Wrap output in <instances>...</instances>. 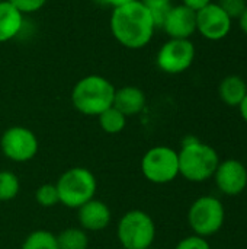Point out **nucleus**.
<instances>
[{"label":"nucleus","mask_w":247,"mask_h":249,"mask_svg":"<svg viewBox=\"0 0 247 249\" xmlns=\"http://www.w3.org/2000/svg\"><path fill=\"white\" fill-rule=\"evenodd\" d=\"M154 22L150 10L135 0L130 4L114 9L111 16V31L114 38L130 50L146 47L154 35Z\"/></svg>","instance_id":"nucleus-1"},{"label":"nucleus","mask_w":247,"mask_h":249,"mask_svg":"<svg viewBox=\"0 0 247 249\" xmlns=\"http://www.w3.org/2000/svg\"><path fill=\"white\" fill-rule=\"evenodd\" d=\"M179 156V175L189 182H205L214 177L220 156L217 150L202 143L195 136H186L182 140V147L178 152Z\"/></svg>","instance_id":"nucleus-2"},{"label":"nucleus","mask_w":247,"mask_h":249,"mask_svg":"<svg viewBox=\"0 0 247 249\" xmlns=\"http://www.w3.org/2000/svg\"><path fill=\"white\" fill-rule=\"evenodd\" d=\"M115 90V86L106 77L90 74L74 85L71 102L80 114L98 117L114 105Z\"/></svg>","instance_id":"nucleus-3"},{"label":"nucleus","mask_w":247,"mask_h":249,"mask_svg":"<svg viewBox=\"0 0 247 249\" xmlns=\"http://www.w3.org/2000/svg\"><path fill=\"white\" fill-rule=\"evenodd\" d=\"M60 203L68 209H79L95 198L98 182L92 171L87 168H70L55 184Z\"/></svg>","instance_id":"nucleus-4"},{"label":"nucleus","mask_w":247,"mask_h":249,"mask_svg":"<svg viewBox=\"0 0 247 249\" xmlns=\"http://www.w3.org/2000/svg\"><path fill=\"white\" fill-rule=\"evenodd\" d=\"M116 236L122 249L151 248L156 239L154 220L143 210H130L119 219Z\"/></svg>","instance_id":"nucleus-5"},{"label":"nucleus","mask_w":247,"mask_h":249,"mask_svg":"<svg viewBox=\"0 0 247 249\" xmlns=\"http://www.w3.org/2000/svg\"><path fill=\"white\" fill-rule=\"evenodd\" d=\"M226 222V209L214 196L197 198L188 212V223L194 235L208 238L218 233Z\"/></svg>","instance_id":"nucleus-6"},{"label":"nucleus","mask_w":247,"mask_h":249,"mask_svg":"<svg viewBox=\"0 0 247 249\" xmlns=\"http://www.w3.org/2000/svg\"><path fill=\"white\" fill-rule=\"evenodd\" d=\"M141 172L153 184H169L179 177L178 152L169 146H156L146 152L141 159Z\"/></svg>","instance_id":"nucleus-7"},{"label":"nucleus","mask_w":247,"mask_h":249,"mask_svg":"<svg viewBox=\"0 0 247 249\" xmlns=\"http://www.w3.org/2000/svg\"><path fill=\"white\" fill-rule=\"evenodd\" d=\"M195 60V45L191 39L166 41L156 57L157 67L167 74H181L186 71Z\"/></svg>","instance_id":"nucleus-8"},{"label":"nucleus","mask_w":247,"mask_h":249,"mask_svg":"<svg viewBox=\"0 0 247 249\" xmlns=\"http://www.w3.org/2000/svg\"><path fill=\"white\" fill-rule=\"evenodd\" d=\"M38 139L26 127L15 125L7 128L0 139L3 155L13 162L23 163L33 159L38 153Z\"/></svg>","instance_id":"nucleus-9"},{"label":"nucleus","mask_w":247,"mask_h":249,"mask_svg":"<svg viewBox=\"0 0 247 249\" xmlns=\"http://www.w3.org/2000/svg\"><path fill=\"white\" fill-rule=\"evenodd\" d=\"M233 19L217 4L210 3L197 12V31L208 41H221L231 31Z\"/></svg>","instance_id":"nucleus-10"},{"label":"nucleus","mask_w":247,"mask_h":249,"mask_svg":"<svg viewBox=\"0 0 247 249\" xmlns=\"http://www.w3.org/2000/svg\"><path fill=\"white\" fill-rule=\"evenodd\" d=\"M213 178L220 193L229 197H236L246 190L247 168L237 159H227L220 162Z\"/></svg>","instance_id":"nucleus-11"},{"label":"nucleus","mask_w":247,"mask_h":249,"mask_svg":"<svg viewBox=\"0 0 247 249\" xmlns=\"http://www.w3.org/2000/svg\"><path fill=\"white\" fill-rule=\"evenodd\" d=\"M169 38L189 39L197 32V12L183 4L172 6L162 26Z\"/></svg>","instance_id":"nucleus-12"},{"label":"nucleus","mask_w":247,"mask_h":249,"mask_svg":"<svg viewBox=\"0 0 247 249\" xmlns=\"http://www.w3.org/2000/svg\"><path fill=\"white\" fill-rule=\"evenodd\" d=\"M112 214L109 207L96 198H92L86 204L77 209V220L83 231L100 232L111 223Z\"/></svg>","instance_id":"nucleus-13"},{"label":"nucleus","mask_w":247,"mask_h":249,"mask_svg":"<svg viewBox=\"0 0 247 249\" xmlns=\"http://www.w3.org/2000/svg\"><path fill=\"white\" fill-rule=\"evenodd\" d=\"M125 117L140 114L146 107V95L137 86H124L115 90L114 105Z\"/></svg>","instance_id":"nucleus-14"},{"label":"nucleus","mask_w":247,"mask_h":249,"mask_svg":"<svg viewBox=\"0 0 247 249\" xmlns=\"http://www.w3.org/2000/svg\"><path fill=\"white\" fill-rule=\"evenodd\" d=\"M23 25V15L7 0L0 1V42L13 39Z\"/></svg>","instance_id":"nucleus-15"},{"label":"nucleus","mask_w":247,"mask_h":249,"mask_svg":"<svg viewBox=\"0 0 247 249\" xmlns=\"http://www.w3.org/2000/svg\"><path fill=\"white\" fill-rule=\"evenodd\" d=\"M247 95V83L237 74L226 76L218 85V96L229 107H239Z\"/></svg>","instance_id":"nucleus-16"},{"label":"nucleus","mask_w":247,"mask_h":249,"mask_svg":"<svg viewBox=\"0 0 247 249\" xmlns=\"http://www.w3.org/2000/svg\"><path fill=\"white\" fill-rule=\"evenodd\" d=\"M55 236L58 249H87L89 247L87 233L82 228H68Z\"/></svg>","instance_id":"nucleus-17"},{"label":"nucleus","mask_w":247,"mask_h":249,"mask_svg":"<svg viewBox=\"0 0 247 249\" xmlns=\"http://www.w3.org/2000/svg\"><path fill=\"white\" fill-rule=\"evenodd\" d=\"M98 118H99L100 128L108 134H118L127 125V117L115 107L108 108L100 115H98Z\"/></svg>","instance_id":"nucleus-18"},{"label":"nucleus","mask_w":247,"mask_h":249,"mask_svg":"<svg viewBox=\"0 0 247 249\" xmlns=\"http://www.w3.org/2000/svg\"><path fill=\"white\" fill-rule=\"evenodd\" d=\"M20 249H58L57 236L48 231H35L25 238Z\"/></svg>","instance_id":"nucleus-19"},{"label":"nucleus","mask_w":247,"mask_h":249,"mask_svg":"<svg viewBox=\"0 0 247 249\" xmlns=\"http://www.w3.org/2000/svg\"><path fill=\"white\" fill-rule=\"evenodd\" d=\"M20 190L19 178L10 171H0V203L13 200Z\"/></svg>","instance_id":"nucleus-20"},{"label":"nucleus","mask_w":247,"mask_h":249,"mask_svg":"<svg viewBox=\"0 0 247 249\" xmlns=\"http://www.w3.org/2000/svg\"><path fill=\"white\" fill-rule=\"evenodd\" d=\"M151 13L156 28H162L172 7V0H140Z\"/></svg>","instance_id":"nucleus-21"},{"label":"nucleus","mask_w":247,"mask_h":249,"mask_svg":"<svg viewBox=\"0 0 247 249\" xmlns=\"http://www.w3.org/2000/svg\"><path fill=\"white\" fill-rule=\"evenodd\" d=\"M36 203L42 207H54L60 203L55 184H44L35 193Z\"/></svg>","instance_id":"nucleus-22"},{"label":"nucleus","mask_w":247,"mask_h":249,"mask_svg":"<svg viewBox=\"0 0 247 249\" xmlns=\"http://www.w3.org/2000/svg\"><path fill=\"white\" fill-rule=\"evenodd\" d=\"M231 19H239L247 7L246 0H218L217 3Z\"/></svg>","instance_id":"nucleus-23"},{"label":"nucleus","mask_w":247,"mask_h":249,"mask_svg":"<svg viewBox=\"0 0 247 249\" xmlns=\"http://www.w3.org/2000/svg\"><path fill=\"white\" fill-rule=\"evenodd\" d=\"M7 1H10L22 15L35 13L41 10L47 3V0H7Z\"/></svg>","instance_id":"nucleus-24"},{"label":"nucleus","mask_w":247,"mask_h":249,"mask_svg":"<svg viewBox=\"0 0 247 249\" xmlns=\"http://www.w3.org/2000/svg\"><path fill=\"white\" fill-rule=\"evenodd\" d=\"M175 249H211V245L207 241V238H202L198 235H191V236L183 238Z\"/></svg>","instance_id":"nucleus-25"},{"label":"nucleus","mask_w":247,"mask_h":249,"mask_svg":"<svg viewBox=\"0 0 247 249\" xmlns=\"http://www.w3.org/2000/svg\"><path fill=\"white\" fill-rule=\"evenodd\" d=\"M210 3H213V1L211 0H182V4L186 6V7H189L194 12H198V10L204 9Z\"/></svg>","instance_id":"nucleus-26"},{"label":"nucleus","mask_w":247,"mask_h":249,"mask_svg":"<svg viewBox=\"0 0 247 249\" xmlns=\"http://www.w3.org/2000/svg\"><path fill=\"white\" fill-rule=\"evenodd\" d=\"M105 3H108L109 6H112L114 9H116V7H121V6H125V4H130V3H132V1H135V0H103Z\"/></svg>","instance_id":"nucleus-27"},{"label":"nucleus","mask_w":247,"mask_h":249,"mask_svg":"<svg viewBox=\"0 0 247 249\" xmlns=\"http://www.w3.org/2000/svg\"><path fill=\"white\" fill-rule=\"evenodd\" d=\"M239 111H240L242 118L246 121V124H247V95L245 96V99L242 101V104L239 105Z\"/></svg>","instance_id":"nucleus-28"},{"label":"nucleus","mask_w":247,"mask_h":249,"mask_svg":"<svg viewBox=\"0 0 247 249\" xmlns=\"http://www.w3.org/2000/svg\"><path fill=\"white\" fill-rule=\"evenodd\" d=\"M239 22H240V28H242V31H243V32L247 35V7L245 9L243 15L239 18Z\"/></svg>","instance_id":"nucleus-29"},{"label":"nucleus","mask_w":247,"mask_h":249,"mask_svg":"<svg viewBox=\"0 0 247 249\" xmlns=\"http://www.w3.org/2000/svg\"><path fill=\"white\" fill-rule=\"evenodd\" d=\"M0 1H4V0H0Z\"/></svg>","instance_id":"nucleus-30"},{"label":"nucleus","mask_w":247,"mask_h":249,"mask_svg":"<svg viewBox=\"0 0 247 249\" xmlns=\"http://www.w3.org/2000/svg\"><path fill=\"white\" fill-rule=\"evenodd\" d=\"M147 249H153V248H147Z\"/></svg>","instance_id":"nucleus-31"},{"label":"nucleus","mask_w":247,"mask_h":249,"mask_svg":"<svg viewBox=\"0 0 247 249\" xmlns=\"http://www.w3.org/2000/svg\"><path fill=\"white\" fill-rule=\"evenodd\" d=\"M119 249H122V248H119Z\"/></svg>","instance_id":"nucleus-32"}]
</instances>
